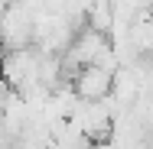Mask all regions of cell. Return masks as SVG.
I'll list each match as a JSON object with an SVG mask.
<instances>
[{"mask_svg":"<svg viewBox=\"0 0 153 149\" xmlns=\"http://www.w3.org/2000/svg\"><path fill=\"white\" fill-rule=\"evenodd\" d=\"M111 52V36L101 29H94V26H82V29L75 32V39H72V46L65 49V71H68V81H72V75L78 71V68H88V65H98V62L104 59Z\"/></svg>","mask_w":153,"mask_h":149,"instance_id":"cell-1","label":"cell"},{"mask_svg":"<svg viewBox=\"0 0 153 149\" xmlns=\"http://www.w3.org/2000/svg\"><path fill=\"white\" fill-rule=\"evenodd\" d=\"M33 42H36V7L16 0L0 13V46L3 52H10V49H26Z\"/></svg>","mask_w":153,"mask_h":149,"instance_id":"cell-2","label":"cell"},{"mask_svg":"<svg viewBox=\"0 0 153 149\" xmlns=\"http://www.w3.org/2000/svg\"><path fill=\"white\" fill-rule=\"evenodd\" d=\"M114 75L117 71H108L101 65H88V68H78L72 75V88L82 101H108L114 94Z\"/></svg>","mask_w":153,"mask_h":149,"instance_id":"cell-3","label":"cell"}]
</instances>
